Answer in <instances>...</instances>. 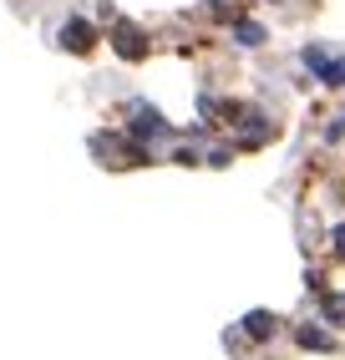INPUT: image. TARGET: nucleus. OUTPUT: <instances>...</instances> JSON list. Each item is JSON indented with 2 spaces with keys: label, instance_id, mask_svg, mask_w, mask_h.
<instances>
[{
  "label": "nucleus",
  "instance_id": "f03ea898",
  "mask_svg": "<svg viewBox=\"0 0 345 360\" xmlns=\"http://www.w3.org/2000/svg\"><path fill=\"white\" fill-rule=\"evenodd\" d=\"M112 41H117V51H122V56H132V61H137V56H147V36H142L137 26H127V20L117 26V36H112Z\"/></svg>",
  "mask_w": 345,
  "mask_h": 360
},
{
  "label": "nucleus",
  "instance_id": "7ed1b4c3",
  "mask_svg": "<svg viewBox=\"0 0 345 360\" xmlns=\"http://www.w3.org/2000/svg\"><path fill=\"white\" fill-rule=\"evenodd\" d=\"M244 330H249V335H275V315H264V309H259V315L244 320Z\"/></svg>",
  "mask_w": 345,
  "mask_h": 360
},
{
  "label": "nucleus",
  "instance_id": "f257e3e1",
  "mask_svg": "<svg viewBox=\"0 0 345 360\" xmlns=\"http://www.w3.org/2000/svg\"><path fill=\"white\" fill-rule=\"evenodd\" d=\"M61 41H66V51H92V46H96V26H92V20H71V26L61 31Z\"/></svg>",
  "mask_w": 345,
  "mask_h": 360
},
{
  "label": "nucleus",
  "instance_id": "20e7f679",
  "mask_svg": "<svg viewBox=\"0 0 345 360\" xmlns=\"http://www.w3.org/2000/svg\"><path fill=\"white\" fill-rule=\"evenodd\" d=\"M300 345H310V350H330V335H320V330H300Z\"/></svg>",
  "mask_w": 345,
  "mask_h": 360
},
{
  "label": "nucleus",
  "instance_id": "39448f33",
  "mask_svg": "<svg viewBox=\"0 0 345 360\" xmlns=\"http://www.w3.org/2000/svg\"><path fill=\"white\" fill-rule=\"evenodd\" d=\"M259 36H264V31H259V26H249V20L239 26V41H244V46H259Z\"/></svg>",
  "mask_w": 345,
  "mask_h": 360
},
{
  "label": "nucleus",
  "instance_id": "423d86ee",
  "mask_svg": "<svg viewBox=\"0 0 345 360\" xmlns=\"http://www.w3.org/2000/svg\"><path fill=\"white\" fill-rule=\"evenodd\" d=\"M335 249H340V254H345V229H340V233H335Z\"/></svg>",
  "mask_w": 345,
  "mask_h": 360
}]
</instances>
